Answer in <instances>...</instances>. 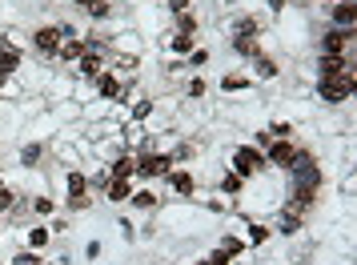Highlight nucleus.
<instances>
[{
  "instance_id": "37",
  "label": "nucleus",
  "mask_w": 357,
  "mask_h": 265,
  "mask_svg": "<svg viewBox=\"0 0 357 265\" xmlns=\"http://www.w3.org/2000/svg\"><path fill=\"white\" fill-rule=\"evenodd\" d=\"M265 132H269L273 141H285V137H293V121H269Z\"/></svg>"
},
{
  "instance_id": "6",
  "label": "nucleus",
  "mask_w": 357,
  "mask_h": 265,
  "mask_svg": "<svg viewBox=\"0 0 357 265\" xmlns=\"http://www.w3.org/2000/svg\"><path fill=\"white\" fill-rule=\"evenodd\" d=\"M61 40H65V36H61V29H56V24H40V29L33 33V52L40 56V61H56Z\"/></svg>"
},
{
  "instance_id": "4",
  "label": "nucleus",
  "mask_w": 357,
  "mask_h": 265,
  "mask_svg": "<svg viewBox=\"0 0 357 265\" xmlns=\"http://www.w3.org/2000/svg\"><path fill=\"white\" fill-rule=\"evenodd\" d=\"M354 45H357V29H325L317 36V56H354Z\"/></svg>"
},
{
  "instance_id": "7",
  "label": "nucleus",
  "mask_w": 357,
  "mask_h": 265,
  "mask_svg": "<svg viewBox=\"0 0 357 265\" xmlns=\"http://www.w3.org/2000/svg\"><path fill=\"white\" fill-rule=\"evenodd\" d=\"M165 181H169V193H173L177 201H197V177H193V169L177 165L169 177H165Z\"/></svg>"
},
{
  "instance_id": "19",
  "label": "nucleus",
  "mask_w": 357,
  "mask_h": 265,
  "mask_svg": "<svg viewBox=\"0 0 357 265\" xmlns=\"http://www.w3.org/2000/svg\"><path fill=\"white\" fill-rule=\"evenodd\" d=\"M49 241H52V229L45 225V221L24 229V249H36V253H45V249H49Z\"/></svg>"
},
{
  "instance_id": "10",
  "label": "nucleus",
  "mask_w": 357,
  "mask_h": 265,
  "mask_svg": "<svg viewBox=\"0 0 357 265\" xmlns=\"http://www.w3.org/2000/svg\"><path fill=\"white\" fill-rule=\"evenodd\" d=\"M93 97L97 100H125V81L109 68V73H100L97 81H93Z\"/></svg>"
},
{
  "instance_id": "46",
  "label": "nucleus",
  "mask_w": 357,
  "mask_h": 265,
  "mask_svg": "<svg viewBox=\"0 0 357 265\" xmlns=\"http://www.w3.org/2000/svg\"><path fill=\"white\" fill-rule=\"evenodd\" d=\"M40 265H61V262H40Z\"/></svg>"
},
{
  "instance_id": "44",
  "label": "nucleus",
  "mask_w": 357,
  "mask_h": 265,
  "mask_svg": "<svg viewBox=\"0 0 357 265\" xmlns=\"http://www.w3.org/2000/svg\"><path fill=\"white\" fill-rule=\"evenodd\" d=\"M68 4H73V8H77V13H89V8H93V4H97V0H68Z\"/></svg>"
},
{
  "instance_id": "43",
  "label": "nucleus",
  "mask_w": 357,
  "mask_h": 265,
  "mask_svg": "<svg viewBox=\"0 0 357 265\" xmlns=\"http://www.w3.org/2000/svg\"><path fill=\"white\" fill-rule=\"evenodd\" d=\"M269 141H273V137H269V132H265V129H261V132H257V137H253V145H257V149H261V153L269 149Z\"/></svg>"
},
{
  "instance_id": "16",
  "label": "nucleus",
  "mask_w": 357,
  "mask_h": 265,
  "mask_svg": "<svg viewBox=\"0 0 357 265\" xmlns=\"http://www.w3.org/2000/svg\"><path fill=\"white\" fill-rule=\"evenodd\" d=\"M229 49L237 52L241 61H253L257 52H265V45H261V36H229Z\"/></svg>"
},
{
  "instance_id": "15",
  "label": "nucleus",
  "mask_w": 357,
  "mask_h": 265,
  "mask_svg": "<svg viewBox=\"0 0 357 265\" xmlns=\"http://www.w3.org/2000/svg\"><path fill=\"white\" fill-rule=\"evenodd\" d=\"M197 45H201V36H193V33H169V36H165V49L173 52L177 61H185Z\"/></svg>"
},
{
  "instance_id": "32",
  "label": "nucleus",
  "mask_w": 357,
  "mask_h": 265,
  "mask_svg": "<svg viewBox=\"0 0 357 265\" xmlns=\"http://www.w3.org/2000/svg\"><path fill=\"white\" fill-rule=\"evenodd\" d=\"M173 33H201V20L193 17V8H189V13H181V17H173Z\"/></svg>"
},
{
  "instance_id": "23",
  "label": "nucleus",
  "mask_w": 357,
  "mask_h": 265,
  "mask_svg": "<svg viewBox=\"0 0 357 265\" xmlns=\"http://www.w3.org/2000/svg\"><path fill=\"white\" fill-rule=\"evenodd\" d=\"M45 157H49V145H45V141H29V145L20 149V169H40Z\"/></svg>"
},
{
  "instance_id": "42",
  "label": "nucleus",
  "mask_w": 357,
  "mask_h": 265,
  "mask_svg": "<svg viewBox=\"0 0 357 265\" xmlns=\"http://www.w3.org/2000/svg\"><path fill=\"white\" fill-rule=\"evenodd\" d=\"M100 253H105V245H100V241H89V245H84V257H89V262H97Z\"/></svg>"
},
{
  "instance_id": "31",
  "label": "nucleus",
  "mask_w": 357,
  "mask_h": 265,
  "mask_svg": "<svg viewBox=\"0 0 357 265\" xmlns=\"http://www.w3.org/2000/svg\"><path fill=\"white\" fill-rule=\"evenodd\" d=\"M113 13H116V4H113V0H97V4H93V8H89L84 17L93 20V24H105V20H113Z\"/></svg>"
},
{
  "instance_id": "45",
  "label": "nucleus",
  "mask_w": 357,
  "mask_h": 265,
  "mask_svg": "<svg viewBox=\"0 0 357 265\" xmlns=\"http://www.w3.org/2000/svg\"><path fill=\"white\" fill-rule=\"evenodd\" d=\"M217 8H237V0H217Z\"/></svg>"
},
{
  "instance_id": "12",
  "label": "nucleus",
  "mask_w": 357,
  "mask_h": 265,
  "mask_svg": "<svg viewBox=\"0 0 357 265\" xmlns=\"http://www.w3.org/2000/svg\"><path fill=\"white\" fill-rule=\"evenodd\" d=\"M245 245L249 249H261V245H269L273 241V225L269 221H261V217H245Z\"/></svg>"
},
{
  "instance_id": "48",
  "label": "nucleus",
  "mask_w": 357,
  "mask_h": 265,
  "mask_svg": "<svg viewBox=\"0 0 357 265\" xmlns=\"http://www.w3.org/2000/svg\"><path fill=\"white\" fill-rule=\"evenodd\" d=\"M0 241H4V229H0Z\"/></svg>"
},
{
  "instance_id": "5",
  "label": "nucleus",
  "mask_w": 357,
  "mask_h": 265,
  "mask_svg": "<svg viewBox=\"0 0 357 265\" xmlns=\"http://www.w3.org/2000/svg\"><path fill=\"white\" fill-rule=\"evenodd\" d=\"M297 149H301V145H297V141H293V137H285V141H269V149H265V169H269V173H285V169L293 165V157H297Z\"/></svg>"
},
{
  "instance_id": "36",
  "label": "nucleus",
  "mask_w": 357,
  "mask_h": 265,
  "mask_svg": "<svg viewBox=\"0 0 357 265\" xmlns=\"http://www.w3.org/2000/svg\"><path fill=\"white\" fill-rule=\"evenodd\" d=\"M193 265H237L233 257H229L225 249H217V245H209V253L201 257V262H193Z\"/></svg>"
},
{
  "instance_id": "2",
  "label": "nucleus",
  "mask_w": 357,
  "mask_h": 265,
  "mask_svg": "<svg viewBox=\"0 0 357 265\" xmlns=\"http://www.w3.org/2000/svg\"><path fill=\"white\" fill-rule=\"evenodd\" d=\"M229 173H237L241 181H257L265 177L269 169H265V153L257 145H237V149L229 153Z\"/></svg>"
},
{
  "instance_id": "8",
  "label": "nucleus",
  "mask_w": 357,
  "mask_h": 265,
  "mask_svg": "<svg viewBox=\"0 0 357 265\" xmlns=\"http://www.w3.org/2000/svg\"><path fill=\"white\" fill-rule=\"evenodd\" d=\"M249 77H253V84H269L281 77V61H277L273 52H257L253 61H249Z\"/></svg>"
},
{
  "instance_id": "39",
  "label": "nucleus",
  "mask_w": 357,
  "mask_h": 265,
  "mask_svg": "<svg viewBox=\"0 0 357 265\" xmlns=\"http://www.w3.org/2000/svg\"><path fill=\"white\" fill-rule=\"evenodd\" d=\"M89 205H93V197H89V193H81V197H68V201H65V209H68V213H84Z\"/></svg>"
},
{
  "instance_id": "26",
  "label": "nucleus",
  "mask_w": 357,
  "mask_h": 265,
  "mask_svg": "<svg viewBox=\"0 0 357 265\" xmlns=\"http://www.w3.org/2000/svg\"><path fill=\"white\" fill-rule=\"evenodd\" d=\"M49 100H77V81H73V73L49 81Z\"/></svg>"
},
{
  "instance_id": "1",
  "label": "nucleus",
  "mask_w": 357,
  "mask_h": 265,
  "mask_svg": "<svg viewBox=\"0 0 357 265\" xmlns=\"http://www.w3.org/2000/svg\"><path fill=\"white\" fill-rule=\"evenodd\" d=\"M173 169H177V161H173V153H169V149L137 153V169H132V181H137V185H149V181H157V177H169Z\"/></svg>"
},
{
  "instance_id": "33",
  "label": "nucleus",
  "mask_w": 357,
  "mask_h": 265,
  "mask_svg": "<svg viewBox=\"0 0 357 265\" xmlns=\"http://www.w3.org/2000/svg\"><path fill=\"white\" fill-rule=\"evenodd\" d=\"M185 97L189 100H205L209 97V81H205V77H189V81H185Z\"/></svg>"
},
{
  "instance_id": "17",
  "label": "nucleus",
  "mask_w": 357,
  "mask_h": 265,
  "mask_svg": "<svg viewBox=\"0 0 357 265\" xmlns=\"http://www.w3.org/2000/svg\"><path fill=\"white\" fill-rule=\"evenodd\" d=\"M81 52H84V36H68V40H61V49H56V61L65 68H73L81 61Z\"/></svg>"
},
{
  "instance_id": "29",
  "label": "nucleus",
  "mask_w": 357,
  "mask_h": 265,
  "mask_svg": "<svg viewBox=\"0 0 357 265\" xmlns=\"http://www.w3.org/2000/svg\"><path fill=\"white\" fill-rule=\"evenodd\" d=\"M153 113H157V100H149V97H137L129 105V121H132V125H145Z\"/></svg>"
},
{
  "instance_id": "47",
  "label": "nucleus",
  "mask_w": 357,
  "mask_h": 265,
  "mask_svg": "<svg viewBox=\"0 0 357 265\" xmlns=\"http://www.w3.org/2000/svg\"><path fill=\"white\" fill-rule=\"evenodd\" d=\"M4 185H8V181H4V177H0V189H4Z\"/></svg>"
},
{
  "instance_id": "35",
  "label": "nucleus",
  "mask_w": 357,
  "mask_h": 265,
  "mask_svg": "<svg viewBox=\"0 0 357 265\" xmlns=\"http://www.w3.org/2000/svg\"><path fill=\"white\" fill-rule=\"evenodd\" d=\"M205 65H209V49H205V45H197V49L185 56V68H189V73H197V68H205Z\"/></svg>"
},
{
  "instance_id": "14",
  "label": "nucleus",
  "mask_w": 357,
  "mask_h": 265,
  "mask_svg": "<svg viewBox=\"0 0 357 265\" xmlns=\"http://www.w3.org/2000/svg\"><path fill=\"white\" fill-rule=\"evenodd\" d=\"M129 205L137 209V213H157V209H161V193L149 189V185H137L132 197H129Z\"/></svg>"
},
{
  "instance_id": "18",
  "label": "nucleus",
  "mask_w": 357,
  "mask_h": 265,
  "mask_svg": "<svg viewBox=\"0 0 357 265\" xmlns=\"http://www.w3.org/2000/svg\"><path fill=\"white\" fill-rule=\"evenodd\" d=\"M81 193H89V173H84L81 165H68V173H65V197H81Z\"/></svg>"
},
{
  "instance_id": "20",
  "label": "nucleus",
  "mask_w": 357,
  "mask_h": 265,
  "mask_svg": "<svg viewBox=\"0 0 357 265\" xmlns=\"http://www.w3.org/2000/svg\"><path fill=\"white\" fill-rule=\"evenodd\" d=\"M245 189H249V181H241V177H237V173H229V169H225V177L217 181V193H221V197H229V201H241Z\"/></svg>"
},
{
  "instance_id": "3",
  "label": "nucleus",
  "mask_w": 357,
  "mask_h": 265,
  "mask_svg": "<svg viewBox=\"0 0 357 265\" xmlns=\"http://www.w3.org/2000/svg\"><path fill=\"white\" fill-rule=\"evenodd\" d=\"M354 89H357V68H349L345 77H329V81L313 84V93H317V100H321L325 109H337V105H345V100L354 97Z\"/></svg>"
},
{
  "instance_id": "27",
  "label": "nucleus",
  "mask_w": 357,
  "mask_h": 265,
  "mask_svg": "<svg viewBox=\"0 0 357 265\" xmlns=\"http://www.w3.org/2000/svg\"><path fill=\"white\" fill-rule=\"evenodd\" d=\"M301 229H305V217H293V213H285V209H277L273 233H281V237H297Z\"/></svg>"
},
{
  "instance_id": "24",
  "label": "nucleus",
  "mask_w": 357,
  "mask_h": 265,
  "mask_svg": "<svg viewBox=\"0 0 357 265\" xmlns=\"http://www.w3.org/2000/svg\"><path fill=\"white\" fill-rule=\"evenodd\" d=\"M109 177H113V181H129L132 177V169H137V153H121V157H116V161H109Z\"/></svg>"
},
{
  "instance_id": "9",
  "label": "nucleus",
  "mask_w": 357,
  "mask_h": 265,
  "mask_svg": "<svg viewBox=\"0 0 357 265\" xmlns=\"http://www.w3.org/2000/svg\"><path fill=\"white\" fill-rule=\"evenodd\" d=\"M217 89H221L225 97H237V93H253L257 84H253V77H249L245 68H229V73H221V81H217Z\"/></svg>"
},
{
  "instance_id": "25",
  "label": "nucleus",
  "mask_w": 357,
  "mask_h": 265,
  "mask_svg": "<svg viewBox=\"0 0 357 265\" xmlns=\"http://www.w3.org/2000/svg\"><path fill=\"white\" fill-rule=\"evenodd\" d=\"M217 249H225L233 262H241L245 253H249V245H245L241 233H221V237H217Z\"/></svg>"
},
{
  "instance_id": "22",
  "label": "nucleus",
  "mask_w": 357,
  "mask_h": 265,
  "mask_svg": "<svg viewBox=\"0 0 357 265\" xmlns=\"http://www.w3.org/2000/svg\"><path fill=\"white\" fill-rule=\"evenodd\" d=\"M261 33H265V20L249 17V13H241V17L233 20V29H229V36H261Z\"/></svg>"
},
{
  "instance_id": "28",
  "label": "nucleus",
  "mask_w": 357,
  "mask_h": 265,
  "mask_svg": "<svg viewBox=\"0 0 357 265\" xmlns=\"http://www.w3.org/2000/svg\"><path fill=\"white\" fill-rule=\"evenodd\" d=\"M20 68H24V52L20 49H0V73H4V77H20Z\"/></svg>"
},
{
  "instance_id": "34",
  "label": "nucleus",
  "mask_w": 357,
  "mask_h": 265,
  "mask_svg": "<svg viewBox=\"0 0 357 265\" xmlns=\"http://www.w3.org/2000/svg\"><path fill=\"white\" fill-rule=\"evenodd\" d=\"M17 209H20V193L13 189V185H4V189H0V217L17 213Z\"/></svg>"
},
{
  "instance_id": "13",
  "label": "nucleus",
  "mask_w": 357,
  "mask_h": 265,
  "mask_svg": "<svg viewBox=\"0 0 357 265\" xmlns=\"http://www.w3.org/2000/svg\"><path fill=\"white\" fill-rule=\"evenodd\" d=\"M329 24H333V29H357V4L354 0L329 4Z\"/></svg>"
},
{
  "instance_id": "21",
  "label": "nucleus",
  "mask_w": 357,
  "mask_h": 265,
  "mask_svg": "<svg viewBox=\"0 0 357 265\" xmlns=\"http://www.w3.org/2000/svg\"><path fill=\"white\" fill-rule=\"evenodd\" d=\"M132 189H137V181H109L105 185V201L109 205H129V197H132Z\"/></svg>"
},
{
  "instance_id": "40",
  "label": "nucleus",
  "mask_w": 357,
  "mask_h": 265,
  "mask_svg": "<svg viewBox=\"0 0 357 265\" xmlns=\"http://www.w3.org/2000/svg\"><path fill=\"white\" fill-rule=\"evenodd\" d=\"M165 8H169L173 17H181V13H189V8H193V0H165Z\"/></svg>"
},
{
  "instance_id": "41",
  "label": "nucleus",
  "mask_w": 357,
  "mask_h": 265,
  "mask_svg": "<svg viewBox=\"0 0 357 265\" xmlns=\"http://www.w3.org/2000/svg\"><path fill=\"white\" fill-rule=\"evenodd\" d=\"M265 8H269V17H281V13H285V8H289V0H265Z\"/></svg>"
},
{
  "instance_id": "11",
  "label": "nucleus",
  "mask_w": 357,
  "mask_h": 265,
  "mask_svg": "<svg viewBox=\"0 0 357 265\" xmlns=\"http://www.w3.org/2000/svg\"><path fill=\"white\" fill-rule=\"evenodd\" d=\"M317 81H329V77H345L349 68H357V56H317Z\"/></svg>"
},
{
  "instance_id": "30",
  "label": "nucleus",
  "mask_w": 357,
  "mask_h": 265,
  "mask_svg": "<svg viewBox=\"0 0 357 265\" xmlns=\"http://www.w3.org/2000/svg\"><path fill=\"white\" fill-rule=\"evenodd\" d=\"M29 209H33L36 217H52L61 205H56V197H49V193H36V197L29 201Z\"/></svg>"
},
{
  "instance_id": "38",
  "label": "nucleus",
  "mask_w": 357,
  "mask_h": 265,
  "mask_svg": "<svg viewBox=\"0 0 357 265\" xmlns=\"http://www.w3.org/2000/svg\"><path fill=\"white\" fill-rule=\"evenodd\" d=\"M40 262H45V257H40L36 249H17V253L8 257V265H40Z\"/></svg>"
}]
</instances>
